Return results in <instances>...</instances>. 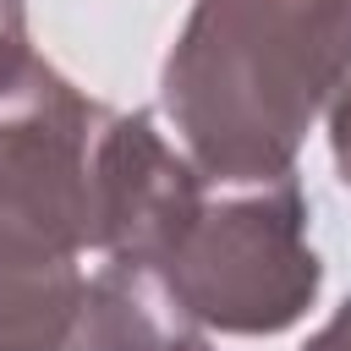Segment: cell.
I'll list each match as a JSON object with an SVG mask.
<instances>
[{"label": "cell", "mask_w": 351, "mask_h": 351, "mask_svg": "<svg viewBox=\"0 0 351 351\" xmlns=\"http://www.w3.org/2000/svg\"><path fill=\"white\" fill-rule=\"evenodd\" d=\"M60 351H203V335L159 269L110 258L82 285V307Z\"/></svg>", "instance_id": "277c9868"}, {"label": "cell", "mask_w": 351, "mask_h": 351, "mask_svg": "<svg viewBox=\"0 0 351 351\" xmlns=\"http://www.w3.org/2000/svg\"><path fill=\"white\" fill-rule=\"evenodd\" d=\"M329 126H335V165H340V181L351 186V49H346L340 82H335V93H329Z\"/></svg>", "instance_id": "5b68a950"}, {"label": "cell", "mask_w": 351, "mask_h": 351, "mask_svg": "<svg viewBox=\"0 0 351 351\" xmlns=\"http://www.w3.org/2000/svg\"><path fill=\"white\" fill-rule=\"evenodd\" d=\"M351 49V0H197L165 66V115L208 181L291 176Z\"/></svg>", "instance_id": "6da1fadb"}, {"label": "cell", "mask_w": 351, "mask_h": 351, "mask_svg": "<svg viewBox=\"0 0 351 351\" xmlns=\"http://www.w3.org/2000/svg\"><path fill=\"white\" fill-rule=\"evenodd\" d=\"M110 110L27 44L0 55V351H60L99 247L93 159Z\"/></svg>", "instance_id": "7a4b0ae2"}, {"label": "cell", "mask_w": 351, "mask_h": 351, "mask_svg": "<svg viewBox=\"0 0 351 351\" xmlns=\"http://www.w3.org/2000/svg\"><path fill=\"white\" fill-rule=\"evenodd\" d=\"M16 44H27V33H22V0H0V55L16 49Z\"/></svg>", "instance_id": "52a82bcc"}, {"label": "cell", "mask_w": 351, "mask_h": 351, "mask_svg": "<svg viewBox=\"0 0 351 351\" xmlns=\"http://www.w3.org/2000/svg\"><path fill=\"white\" fill-rule=\"evenodd\" d=\"M159 274L197 324L230 335H274L296 324L318 291V252L307 247V197L296 176L208 181Z\"/></svg>", "instance_id": "3957f363"}, {"label": "cell", "mask_w": 351, "mask_h": 351, "mask_svg": "<svg viewBox=\"0 0 351 351\" xmlns=\"http://www.w3.org/2000/svg\"><path fill=\"white\" fill-rule=\"evenodd\" d=\"M307 351H351V302H346V307L307 340Z\"/></svg>", "instance_id": "8992f818"}]
</instances>
